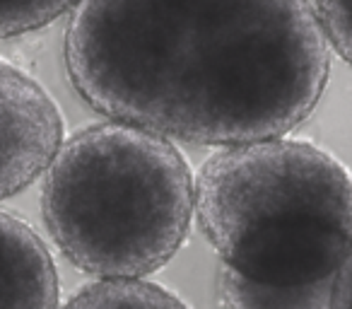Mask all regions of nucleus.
Here are the masks:
<instances>
[{"label":"nucleus","instance_id":"obj_3","mask_svg":"<svg viewBox=\"0 0 352 309\" xmlns=\"http://www.w3.org/2000/svg\"><path fill=\"white\" fill-rule=\"evenodd\" d=\"M41 211L60 254L99 280H140L182 249L196 213L191 164L171 140L128 123L65 138Z\"/></svg>","mask_w":352,"mask_h":309},{"label":"nucleus","instance_id":"obj_8","mask_svg":"<svg viewBox=\"0 0 352 309\" xmlns=\"http://www.w3.org/2000/svg\"><path fill=\"white\" fill-rule=\"evenodd\" d=\"M80 0H0V39L30 34L56 22Z\"/></svg>","mask_w":352,"mask_h":309},{"label":"nucleus","instance_id":"obj_5","mask_svg":"<svg viewBox=\"0 0 352 309\" xmlns=\"http://www.w3.org/2000/svg\"><path fill=\"white\" fill-rule=\"evenodd\" d=\"M0 309H58V273L46 244L0 211Z\"/></svg>","mask_w":352,"mask_h":309},{"label":"nucleus","instance_id":"obj_2","mask_svg":"<svg viewBox=\"0 0 352 309\" xmlns=\"http://www.w3.org/2000/svg\"><path fill=\"white\" fill-rule=\"evenodd\" d=\"M196 215L225 270L268 288L328 283L352 251V174L297 138L227 145L198 169Z\"/></svg>","mask_w":352,"mask_h":309},{"label":"nucleus","instance_id":"obj_10","mask_svg":"<svg viewBox=\"0 0 352 309\" xmlns=\"http://www.w3.org/2000/svg\"><path fill=\"white\" fill-rule=\"evenodd\" d=\"M333 309H352V251L338 270L336 288H333Z\"/></svg>","mask_w":352,"mask_h":309},{"label":"nucleus","instance_id":"obj_6","mask_svg":"<svg viewBox=\"0 0 352 309\" xmlns=\"http://www.w3.org/2000/svg\"><path fill=\"white\" fill-rule=\"evenodd\" d=\"M336 280L309 288H268L251 283L232 270L220 275L222 309H333Z\"/></svg>","mask_w":352,"mask_h":309},{"label":"nucleus","instance_id":"obj_7","mask_svg":"<svg viewBox=\"0 0 352 309\" xmlns=\"http://www.w3.org/2000/svg\"><path fill=\"white\" fill-rule=\"evenodd\" d=\"M58 309H188L182 299L150 280H97L80 288Z\"/></svg>","mask_w":352,"mask_h":309},{"label":"nucleus","instance_id":"obj_4","mask_svg":"<svg viewBox=\"0 0 352 309\" xmlns=\"http://www.w3.org/2000/svg\"><path fill=\"white\" fill-rule=\"evenodd\" d=\"M63 142V111L49 89L0 58V201L49 172Z\"/></svg>","mask_w":352,"mask_h":309},{"label":"nucleus","instance_id":"obj_1","mask_svg":"<svg viewBox=\"0 0 352 309\" xmlns=\"http://www.w3.org/2000/svg\"><path fill=\"white\" fill-rule=\"evenodd\" d=\"M63 54L94 111L193 145L283 138L331 75L311 0H80Z\"/></svg>","mask_w":352,"mask_h":309},{"label":"nucleus","instance_id":"obj_9","mask_svg":"<svg viewBox=\"0 0 352 309\" xmlns=\"http://www.w3.org/2000/svg\"><path fill=\"white\" fill-rule=\"evenodd\" d=\"M326 41L352 65V0H311Z\"/></svg>","mask_w":352,"mask_h":309}]
</instances>
